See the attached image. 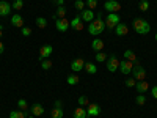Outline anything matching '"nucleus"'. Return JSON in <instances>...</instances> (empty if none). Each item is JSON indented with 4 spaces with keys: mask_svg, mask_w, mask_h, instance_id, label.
Segmentation results:
<instances>
[{
    "mask_svg": "<svg viewBox=\"0 0 157 118\" xmlns=\"http://www.w3.org/2000/svg\"><path fill=\"white\" fill-rule=\"evenodd\" d=\"M134 30L138 33V35H148L149 30H151V25L148 21L145 19H135L134 21Z\"/></svg>",
    "mask_w": 157,
    "mask_h": 118,
    "instance_id": "obj_1",
    "label": "nucleus"
},
{
    "mask_svg": "<svg viewBox=\"0 0 157 118\" xmlns=\"http://www.w3.org/2000/svg\"><path fill=\"white\" fill-rule=\"evenodd\" d=\"M104 29H105V22H104L102 19H94L93 22H90L88 25V32L90 35H101L104 32Z\"/></svg>",
    "mask_w": 157,
    "mask_h": 118,
    "instance_id": "obj_2",
    "label": "nucleus"
},
{
    "mask_svg": "<svg viewBox=\"0 0 157 118\" xmlns=\"http://www.w3.org/2000/svg\"><path fill=\"white\" fill-rule=\"evenodd\" d=\"M120 14L118 13H109V16L105 19V27L107 29H115L118 24H120Z\"/></svg>",
    "mask_w": 157,
    "mask_h": 118,
    "instance_id": "obj_3",
    "label": "nucleus"
},
{
    "mask_svg": "<svg viewBox=\"0 0 157 118\" xmlns=\"http://www.w3.org/2000/svg\"><path fill=\"white\" fill-rule=\"evenodd\" d=\"M132 77L135 79V81L138 82V81H145V77H146V71H145V68L143 66H140V65H137V66H134V69H132Z\"/></svg>",
    "mask_w": 157,
    "mask_h": 118,
    "instance_id": "obj_4",
    "label": "nucleus"
},
{
    "mask_svg": "<svg viewBox=\"0 0 157 118\" xmlns=\"http://www.w3.org/2000/svg\"><path fill=\"white\" fill-rule=\"evenodd\" d=\"M104 10L109 11V13H118L121 10V5H120L118 0H107L105 5H104Z\"/></svg>",
    "mask_w": 157,
    "mask_h": 118,
    "instance_id": "obj_5",
    "label": "nucleus"
},
{
    "mask_svg": "<svg viewBox=\"0 0 157 118\" xmlns=\"http://www.w3.org/2000/svg\"><path fill=\"white\" fill-rule=\"evenodd\" d=\"M105 63H107V69L112 71V73H116V69H120V60H118L115 55L109 57Z\"/></svg>",
    "mask_w": 157,
    "mask_h": 118,
    "instance_id": "obj_6",
    "label": "nucleus"
},
{
    "mask_svg": "<svg viewBox=\"0 0 157 118\" xmlns=\"http://www.w3.org/2000/svg\"><path fill=\"white\" fill-rule=\"evenodd\" d=\"M132 69H134V63L132 61H129V60H123V61H120V71L123 73V74H130L132 73Z\"/></svg>",
    "mask_w": 157,
    "mask_h": 118,
    "instance_id": "obj_7",
    "label": "nucleus"
},
{
    "mask_svg": "<svg viewBox=\"0 0 157 118\" xmlns=\"http://www.w3.org/2000/svg\"><path fill=\"white\" fill-rule=\"evenodd\" d=\"M54 52V47L50 44H44L41 49H39V60H44V58H49Z\"/></svg>",
    "mask_w": 157,
    "mask_h": 118,
    "instance_id": "obj_8",
    "label": "nucleus"
},
{
    "mask_svg": "<svg viewBox=\"0 0 157 118\" xmlns=\"http://www.w3.org/2000/svg\"><path fill=\"white\" fill-rule=\"evenodd\" d=\"M71 69L74 73H80L82 69H85V60L83 58H75L71 61Z\"/></svg>",
    "mask_w": 157,
    "mask_h": 118,
    "instance_id": "obj_9",
    "label": "nucleus"
},
{
    "mask_svg": "<svg viewBox=\"0 0 157 118\" xmlns=\"http://www.w3.org/2000/svg\"><path fill=\"white\" fill-rule=\"evenodd\" d=\"M86 113H88L90 116H99V115H101V106H99V104L90 102V104H88V109H86Z\"/></svg>",
    "mask_w": 157,
    "mask_h": 118,
    "instance_id": "obj_10",
    "label": "nucleus"
},
{
    "mask_svg": "<svg viewBox=\"0 0 157 118\" xmlns=\"http://www.w3.org/2000/svg\"><path fill=\"white\" fill-rule=\"evenodd\" d=\"M55 27L58 32H66L69 29V21L66 18H63V19H57L55 21Z\"/></svg>",
    "mask_w": 157,
    "mask_h": 118,
    "instance_id": "obj_11",
    "label": "nucleus"
},
{
    "mask_svg": "<svg viewBox=\"0 0 157 118\" xmlns=\"http://www.w3.org/2000/svg\"><path fill=\"white\" fill-rule=\"evenodd\" d=\"M80 18H82L83 22H93V21H94V11L90 10V8H88V10H82Z\"/></svg>",
    "mask_w": 157,
    "mask_h": 118,
    "instance_id": "obj_12",
    "label": "nucleus"
},
{
    "mask_svg": "<svg viewBox=\"0 0 157 118\" xmlns=\"http://www.w3.org/2000/svg\"><path fill=\"white\" fill-rule=\"evenodd\" d=\"M69 27L74 29V30H83V22H82V18L80 16H75L72 21H69Z\"/></svg>",
    "mask_w": 157,
    "mask_h": 118,
    "instance_id": "obj_13",
    "label": "nucleus"
},
{
    "mask_svg": "<svg viewBox=\"0 0 157 118\" xmlns=\"http://www.w3.org/2000/svg\"><path fill=\"white\" fill-rule=\"evenodd\" d=\"M11 5L8 3V2H5V0H0V16H8L10 13H11Z\"/></svg>",
    "mask_w": 157,
    "mask_h": 118,
    "instance_id": "obj_14",
    "label": "nucleus"
},
{
    "mask_svg": "<svg viewBox=\"0 0 157 118\" xmlns=\"http://www.w3.org/2000/svg\"><path fill=\"white\" fill-rule=\"evenodd\" d=\"M115 33H116L118 36H124V35H127V33H129V27H127L126 24L120 22V24H118L116 27H115Z\"/></svg>",
    "mask_w": 157,
    "mask_h": 118,
    "instance_id": "obj_15",
    "label": "nucleus"
},
{
    "mask_svg": "<svg viewBox=\"0 0 157 118\" xmlns=\"http://www.w3.org/2000/svg\"><path fill=\"white\" fill-rule=\"evenodd\" d=\"M30 113L35 115V116H39V115H43V113H44V107H43L39 102H35L33 106L30 107Z\"/></svg>",
    "mask_w": 157,
    "mask_h": 118,
    "instance_id": "obj_16",
    "label": "nucleus"
},
{
    "mask_svg": "<svg viewBox=\"0 0 157 118\" xmlns=\"http://www.w3.org/2000/svg\"><path fill=\"white\" fill-rule=\"evenodd\" d=\"M91 49H93L96 54H98V52H102L104 50V41L99 39V38H94L93 43H91Z\"/></svg>",
    "mask_w": 157,
    "mask_h": 118,
    "instance_id": "obj_17",
    "label": "nucleus"
},
{
    "mask_svg": "<svg viewBox=\"0 0 157 118\" xmlns=\"http://www.w3.org/2000/svg\"><path fill=\"white\" fill-rule=\"evenodd\" d=\"M124 60H129V61H132L135 66L138 65V60H137V55H135V52L134 50H130V49H127L126 52H124Z\"/></svg>",
    "mask_w": 157,
    "mask_h": 118,
    "instance_id": "obj_18",
    "label": "nucleus"
},
{
    "mask_svg": "<svg viewBox=\"0 0 157 118\" xmlns=\"http://www.w3.org/2000/svg\"><path fill=\"white\" fill-rule=\"evenodd\" d=\"M11 25L13 27H17V29H22L24 27V19L21 14H14L11 18Z\"/></svg>",
    "mask_w": 157,
    "mask_h": 118,
    "instance_id": "obj_19",
    "label": "nucleus"
},
{
    "mask_svg": "<svg viewBox=\"0 0 157 118\" xmlns=\"http://www.w3.org/2000/svg\"><path fill=\"white\" fill-rule=\"evenodd\" d=\"M135 88H137L138 93H145V91L149 90V84H148L146 81H138V82L135 84Z\"/></svg>",
    "mask_w": 157,
    "mask_h": 118,
    "instance_id": "obj_20",
    "label": "nucleus"
},
{
    "mask_svg": "<svg viewBox=\"0 0 157 118\" xmlns=\"http://www.w3.org/2000/svg\"><path fill=\"white\" fill-rule=\"evenodd\" d=\"M52 18H54V21L66 18V8H64V6H58V8H57V11L54 13V14H52Z\"/></svg>",
    "mask_w": 157,
    "mask_h": 118,
    "instance_id": "obj_21",
    "label": "nucleus"
},
{
    "mask_svg": "<svg viewBox=\"0 0 157 118\" xmlns=\"http://www.w3.org/2000/svg\"><path fill=\"white\" fill-rule=\"evenodd\" d=\"M86 116H88V113H86L85 107H80V106H78V107L74 110V118H86Z\"/></svg>",
    "mask_w": 157,
    "mask_h": 118,
    "instance_id": "obj_22",
    "label": "nucleus"
},
{
    "mask_svg": "<svg viewBox=\"0 0 157 118\" xmlns=\"http://www.w3.org/2000/svg\"><path fill=\"white\" fill-rule=\"evenodd\" d=\"M63 115H64V112H63V109H58V107H54L50 110V116L52 118H63Z\"/></svg>",
    "mask_w": 157,
    "mask_h": 118,
    "instance_id": "obj_23",
    "label": "nucleus"
},
{
    "mask_svg": "<svg viewBox=\"0 0 157 118\" xmlns=\"http://www.w3.org/2000/svg\"><path fill=\"white\" fill-rule=\"evenodd\" d=\"M85 71L88 73V74H96L98 73V68H96V65L94 63H85Z\"/></svg>",
    "mask_w": 157,
    "mask_h": 118,
    "instance_id": "obj_24",
    "label": "nucleus"
},
{
    "mask_svg": "<svg viewBox=\"0 0 157 118\" xmlns=\"http://www.w3.org/2000/svg\"><path fill=\"white\" fill-rule=\"evenodd\" d=\"M78 81H80V79H78V76L77 74H69L68 76V79H66V82H68V85H75V84H78Z\"/></svg>",
    "mask_w": 157,
    "mask_h": 118,
    "instance_id": "obj_25",
    "label": "nucleus"
},
{
    "mask_svg": "<svg viewBox=\"0 0 157 118\" xmlns=\"http://www.w3.org/2000/svg\"><path fill=\"white\" fill-rule=\"evenodd\" d=\"M138 10H140V11H148V10H149V0H140Z\"/></svg>",
    "mask_w": 157,
    "mask_h": 118,
    "instance_id": "obj_26",
    "label": "nucleus"
},
{
    "mask_svg": "<svg viewBox=\"0 0 157 118\" xmlns=\"http://www.w3.org/2000/svg\"><path fill=\"white\" fill-rule=\"evenodd\" d=\"M41 68H43L44 71H49V69L52 68V60H49V58L41 60Z\"/></svg>",
    "mask_w": 157,
    "mask_h": 118,
    "instance_id": "obj_27",
    "label": "nucleus"
},
{
    "mask_svg": "<svg viewBox=\"0 0 157 118\" xmlns=\"http://www.w3.org/2000/svg\"><path fill=\"white\" fill-rule=\"evenodd\" d=\"M107 55L105 54H104V52H98V54H96V57H94V60L96 61H99V63H104V61H107Z\"/></svg>",
    "mask_w": 157,
    "mask_h": 118,
    "instance_id": "obj_28",
    "label": "nucleus"
},
{
    "mask_svg": "<svg viewBox=\"0 0 157 118\" xmlns=\"http://www.w3.org/2000/svg\"><path fill=\"white\" fill-rule=\"evenodd\" d=\"M36 25L39 29H46L47 27V21L46 18H36Z\"/></svg>",
    "mask_w": 157,
    "mask_h": 118,
    "instance_id": "obj_29",
    "label": "nucleus"
},
{
    "mask_svg": "<svg viewBox=\"0 0 157 118\" xmlns=\"http://www.w3.org/2000/svg\"><path fill=\"white\" fill-rule=\"evenodd\" d=\"M135 102L138 104V106H143V104L146 102V96H145V93H140V95L135 98Z\"/></svg>",
    "mask_w": 157,
    "mask_h": 118,
    "instance_id": "obj_30",
    "label": "nucleus"
},
{
    "mask_svg": "<svg viewBox=\"0 0 157 118\" xmlns=\"http://www.w3.org/2000/svg\"><path fill=\"white\" fill-rule=\"evenodd\" d=\"M10 118H25V115H24L22 110H13L10 113Z\"/></svg>",
    "mask_w": 157,
    "mask_h": 118,
    "instance_id": "obj_31",
    "label": "nucleus"
},
{
    "mask_svg": "<svg viewBox=\"0 0 157 118\" xmlns=\"http://www.w3.org/2000/svg\"><path fill=\"white\" fill-rule=\"evenodd\" d=\"M22 6H24V0H14L11 5L13 10H22Z\"/></svg>",
    "mask_w": 157,
    "mask_h": 118,
    "instance_id": "obj_32",
    "label": "nucleus"
},
{
    "mask_svg": "<svg viewBox=\"0 0 157 118\" xmlns=\"http://www.w3.org/2000/svg\"><path fill=\"white\" fill-rule=\"evenodd\" d=\"M17 106H19L21 110H29V104H27V101H25V99H19L17 101Z\"/></svg>",
    "mask_w": 157,
    "mask_h": 118,
    "instance_id": "obj_33",
    "label": "nucleus"
},
{
    "mask_svg": "<svg viewBox=\"0 0 157 118\" xmlns=\"http://www.w3.org/2000/svg\"><path fill=\"white\" fill-rule=\"evenodd\" d=\"M88 104H90V101H88L86 96H78V106L80 107H85V106H88Z\"/></svg>",
    "mask_w": 157,
    "mask_h": 118,
    "instance_id": "obj_34",
    "label": "nucleus"
},
{
    "mask_svg": "<svg viewBox=\"0 0 157 118\" xmlns=\"http://www.w3.org/2000/svg\"><path fill=\"white\" fill-rule=\"evenodd\" d=\"M74 6H75V10H85V2L83 0H75Z\"/></svg>",
    "mask_w": 157,
    "mask_h": 118,
    "instance_id": "obj_35",
    "label": "nucleus"
},
{
    "mask_svg": "<svg viewBox=\"0 0 157 118\" xmlns=\"http://www.w3.org/2000/svg\"><path fill=\"white\" fill-rule=\"evenodd\" d=\"M86 6L90 10H94L98 6V0H86Z\"/></svg>",
    "mask_w": 157,
    "mask_h": 118,
    "instance_id": "obj_36",
    "label": "nucleus"
},
{
    "mask_svg": "<svg viewBox=\"0 0 157 118\" xmlns=\"http://www.w3.org/2000/svg\"><path fill=\"white\" fill-rule=\"evenodd\" d=\"M135 84H137V81L134 77H129L127 81H126V87H129V88H132V87H135Z\"/></svg>",
    "mask_w": 157,
    "mask_h": 118,
    "instance_id": "obj_37",
    "label": "nucleus"
},
{
    "mask_svg": "<svg viewBox=\"0 0 157 118\" xmlns=\"http://www.w3.org/2000/svg\"><path fill=\"white\" fill-rule=\"evenodd\" d=\"M21 30H22V35H24V36H30V35H32V29H30V27H25V25H24Z\"/></svg>",
    "mask_w": 157,
    "mask_h": 118,
    "instance_id": "obj_38",
    "label": "nucleus"
},
{
    "mask_svg": "<svg viewBox=\"0 0 157 118\" xmlns=\"http://www.w3.org/2000/svg\"><path fill=\"white\" fill-rule=\"evenodd\" d=\"M151 93H152V98H154V99H157V85L151 90Z\"/></svg>",
    "mask_w": 157,
    "mask_h": 118,
    "instance_id": "obj_39",
    "label": "nucleus"
},
{
    "mask_svg": "<svg viewBox=\"0 0 157 118\" xmlns=\"http://www.w3.org/2000/svg\"><path fill=\"white\" fill-rule=\"evenodd\" d=\"M61 106H63V104H61V101H60V99H57V101H55V107H58V109H63Z\"/></svg>",
    "mask_w": 157,
    "mask_h": 118,
    "instance_id": "obj_40",
    "label": "nucleus"
},
{
    "mask_svg": "<svg viewBox=\"0 0 157 118\" xmlns=\"http://www.w3.org/2000/svg\"><path fill=\"white\" fill-rule=\"evenodd\" d=\"M3 50H5V46H3L2 41H0V54H3Z\"/></svg>",
    "mask_w": 157,
    "mask_h": 118,
    "instance_id": "obj_41",
    "label": "nucleus"
},
{
    "mask_svg": "<svg viewBox=\"0 0 157 118\" xmlns=\"http://www.w3.org/2000/svg\"><path fill=\"white\" fill-rule=\"evenodd\" d=\"M58 6H63V3H64V0H57V2H55Z\"/></svg>",
    "mask_w": 157,
    "mask_h": 118,
    "instance_id": "obj_42",
    "label": "nucleus"
},
{
    "mask_svg": "<svg viewBox=\"0 0 157 118\" xmlns=\"http://www.w3.org/2000/svg\"><path fill=\"white\" fill-rule=\"evenodd\" d=\"M96 19H102V11H98V14H96Z\"/></svg>",
    "mask_w": 157,
    "mask_h": 118,
    "instance_id": "obj_43",
    "label": "nucleus"
},
{
    "mask_svg": "<svg viewBox=\"0 0 157 118\" xmlns=\"http://www.w3.org/2000/svg\"><path fill=\"white\" fill-rule=\"evenodd\" d=\"M2 36H3V30L0 29V39H2Z\"/></svg>",
    "mask_w": 157,
    "mask_h": 118,
    "instance_id": "obj_44",
    "label": "nucleus"
},
{
    "mask_svg": "<svg viewBox=\"0 0 157 118\" xmlns=\"http://www.w3.org/2000/svg\"><path fill=\"white\" fill-rule=\"evenodd\" d=\"M27 118H35V115H32V113H30V115H29Z\"/></svg>",
    "mask_w": 157,
    "mask_h": 118,
    "instance_id": "obj_45",
    "label": "nucleus"
},
{
    "mask_svg": "<svg viewBox=\"0 0 157 118\" xmlns=\"http://www.w3.org/2000/svg\"><path fill=\"white\" fill-rule=\"evenodd\" d=\"M155 41H157V33H155Z\"/></svg>",
    "mask_w": 157,
    "mask_h": 118,
    "instance_id": "obj_46",
    "label": "nucleus"
},
{
    "mask_svg": "<svg viewBox=\"0 0 157 118\" xmlns=\"http://www.w3.org/2000/svg\"><path fill=\"white\" fill-rule=\"evenodd\" d=\"M0 29H2V24H0Z\"/></svg>",
    "mask_w": 157,
    "mask_h": 118,
    "instance_id": "obj_47",
    "label": "nucleus"
},
{
    "mask_svg": "<svg viewBox=\"0 0 157 118\" xmlns=\"http://www.w3.org/2000/svg\"><path fill=\"white\" fill-rule=\"evenodd\" d=\"M54 2H57V0H54Z\"/></svg>",
    "mask_w": 157,
    "mask_h": 118,
    "instance_id": "obj_48",
    "label": "nucleus"
}]
</instances>
